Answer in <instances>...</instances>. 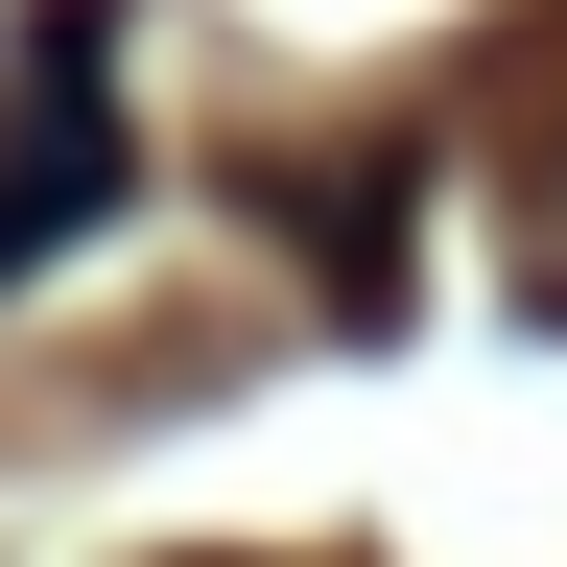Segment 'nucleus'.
Listing matches in <instances>:
<instances>
[{
    "label": "nucleus",
    "mask_w": 567,
    "mask_h": 567,
    "mask_svg": "<svg viewBox=\"0 0 567 567\" xmlns=\"http://www.w3.org/2000/svg\"><path fill=\"white\" fill-rule=\"evenodd\" d=\"M118 189H142V142H118V0H24V71H0V284H48Z\"/></svg>",
    "instance_id": "f257e3e1"
},
{
    "label": "nucleus",
    "mask_w": 567,
    "mask_h": 567,
    "mask_svg": "<svg viewBox=\"0 0 567 567\" xmlns=\"http://www.w3.org/2000/svg\"><path fill=\"white\" fill-rule=\"evenodd\" d=\"M284 213H308V260H331V308H354V331H402V166H308Z\"/></svg>",
    "instance_id": "f03ea898"
}]
</instances>
